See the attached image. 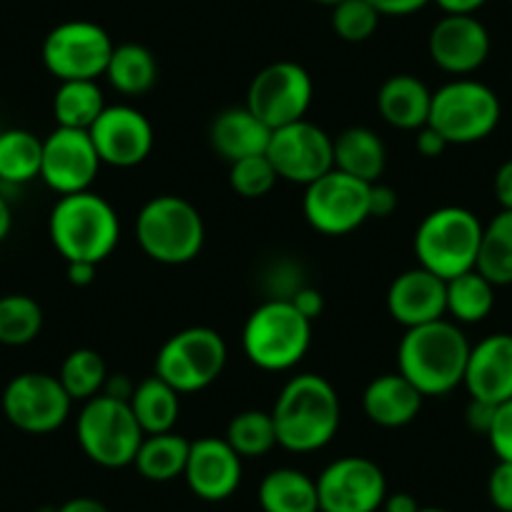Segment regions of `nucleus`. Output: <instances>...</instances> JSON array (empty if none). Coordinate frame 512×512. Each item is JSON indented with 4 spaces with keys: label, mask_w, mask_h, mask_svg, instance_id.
<instances>
[{
    "label": "nucleus",
    "mask_w": 512,
    "mask_h": 512,
    "mask_svg": "<svg viewBox=\"0 0 512 512\" xmlns=\"http://www.w3.org/2000/svg\"><path fill=\"white\" fill-rule=\"evenodd\" d=\"M277 445L307 455L327 447L342 422V405L334 384L322 374L304 372L289 379L272 410Z\"/></svg>",
    "instance_id": "1"
},
{
    "label": "nucleus",
    "mask_w": 512,
    "mask_h": 512,
    "mask_svg": "<svg viewBox=\"0 0 512 512\" xmlns=\"http://www.w3.org/2000/svg\"><path fill=\"white\" fill-rule=\"evenodd\" d=\"M470 342L455 322L437 319L407 329L397 347V372L410 379L422 397H442L465 379Z\"/></svg>",
    "instance_id": "2"
},
{
    "label": "nucleus",
    "mask_w": 512,
    "mask_h": 512,
    "mask_svg": "<svg viewBox=\"0 0 512 512\" xmlns=\"http://www.w3.org/2000/svg\"><path fill=\"white\" fill-rule=\"evenodd\" d=\"M48 234L66 262L101 264L118 246L121 221L103 196L81 191L56 201L48 219Z\"/></svg>",
    "instance_id": "3"
},
{
    "label": "nucleus",
    "mask_w": 512,
    "mask_h": 512,
    "mask_svg": "<svg viewBox=\"0 0 512 512\" xmlns=\"http://www.w3.org/2000/svg\"><path fill=\"white\" fill-rule=\"evenodd\" d=\"M312 344V322L289 299H267L249 314L241 332L246 359L264 372L297 367Z\"/></svg>",
    "instance_id": "4"
},
{
    "label": "nucleus",
    "mask_w": 512,
    "mask_h": 512,
    "mask_svg": "<svg viewBox=\"0 0 512 512\" xmlns=\"http://www.w3.org/2000/svg\"><path fill=\"white\" fill-rule=\"evenodd\" d=\"M136 239L149 259L181 267L201 254L206 226L199 209L189 199L161 194L141 206L136 216Z\"/></svg>",
    "instance_id": "5"
},
{
    "label": "nucleus",
    "mask_w": 512,
    "mask_h": 512,
    "mask_svg": "<svg viewBox=\"0 0 512 512\" xmlns=\"http://www.w3.org/2000/svg\"><path fill=\"white\" fill-rule=\"evenodd\" d=\"M482 229V221L462 206H440L430 211L415 231L417 262L445 282L470 272L477 262Z\"/></svg>",
    "instance_id": "6"
},
{
    "label": "nucleus",
    "mask_w": 512,
    "mask_h": 512,
    "mask_svg": "<svg viewBox=\"0 0 512 512\" xmlns=\"http://www.w3.org/2000/svg\"><path fill=\"white\" fill-rule=\"evenodd\" d=\"M76 437L88 460L108 470H118L134 465L136 452L146 435L128 402L101 392L83 402L76 420Z\"/></svg>",
    "instance_id": "7"
},
{
    "label": "nucleus",
    "mask_w": 512,
    "mask_h": 512,
    "mask_svg": "<svg viewBox=\"0 0 512 512\" xmlns=\"http://www.w3.org/2000/svg\"><path fill=\"white\" fill-rule=\"evenodd\" d=\"M500 123V98L475 78H455L432 93L430 121L450 146L477 144Z\"/></svg>",
    "instance_id": "8"
},
{
    "label": "nucleus",
    "mask_w": 512,
    "mask_h": 512,
    "mask_svg": "<svg viewBox=\"0 0 512 512\" xmlns=\"http://www.w3.org/2000/svg\"><path fill=\"white\" fill-rule=\"evenodd\" d=\"M229 359L224 337L211 327H189L171 334L156 354V377L179 395L201 392L221 377Z\"/></svg>",
    "instance_id": "9"
},
{
    "label": "nucleus",
    "mask_w": 512,
    "mask_h": 512,
    "mask_svg": "<svg viewBox=\"0 0 512 512\" xmlns=\"http://www.w3.org/2000/svg\"><path fill=\"white\" fill-rule=\"evenodd\" d=\"M116 43L93 21H66L43 41V66L58 81H98L106 73Z\"/></svg>",
    "instance_id": "10"
},
{
    "label": "nucleus",
    "mask_w": 512,
    "mask_h": 512,
    "mask_svg": "<svg viewBox=\"0 0 512 512\" xmlns=\"http://www.w3.org/2000/svg\"><path fill=\"white\" fill-rule=\"evenodd\" d=\"M369 189L372 184L354 179L344 171H327L304 186V219L319 234H352L369 219Z\"/></svg>",
    "instance_id": "11"
},
{
    "label": "nucleus",
    "mask_w": 512,
    "mask_h": 512,
    "mask_svg": "<svg viewBox=\"0 0 512 512\" xmlns=\"http://www.w3.org/2000/svg\"><path fill=\"white\" fill-rule=\"evenodd\" d=\"M312 98L314 83L307 68L294 61H277L251 78L244 106L274 131L307 118Z\"/></svg>",
    "instance_id": "12"
},
{
    "label": "nucleus",
    "mask_w": 512,
    "mask_h": 512,
    "mask_svg": "<svg viewBox=\"0 0 512 512\" xmlns=\"http://www.w3.org/2000/svg\"><path fill=\"white\" fill-rule=\"evenodd\" d=\"M3 415L28 435H48L66 425L73 400L61 379L48 372H23L3 390Z\"/></svg>",
    "instance_id": "13"
},
{
    "label": "nucleus",
    "mask_w": 512,
    "mask_h": 512,
    "mask_svg": "<svg viewBox=\"0 0 512 512\" xmlns=\"http://www.w3.org/2000/svg\"><path fill=\"white\" fill-rule=\"evenodd\" d=\"M267 156L279 179L309 186L334 169V139L324 128L302 118L289 126L274 128Z\"/></svg>",
    "instance_id": "14"
},
{
    "label": "nucleus",
    "mask_w": 512,
    "mask_h": 512,
    "mask_svg": "<svg viewBox=\"0 0 512 512\" xmlns=\"http://www.w3.org/2000/svg\"><path fill=\"white\" fill-rule=\"evenodd\" d=\"M317 495L319 512H377L387 497V477L367 457H339L317 477Z\"/></svg>",
    "instance_id": "15"
},
{
    "label": "nucleus",
    "mask_w": 512,
    "mask_h": 512,
    "mask_svg": "<svg viewBox=\"0 0 512 512\" xmlns=\"http://www.w3.org/2000/svg\"><path fill=\"white\" fill-rule=\"evenodd\" d=\"M101 166V156L88 131L58 126L43 139L41 179L56 194L68 196L91 191Z\"/></svg>",
    "instance_id": "16"
},
{
    "label": "nucleus",
    "mask_w": 512,
    "mask_h": 512,
    "mask_svg": "<svg viewBox=\"0 0 512 512\" xmlns=\"http://www.w3.org/2000/svg\"><path fill=\"white\" fill-rule=\"evenodd\" d=\"M93 146H96L101 164L116 169H131L149 159L154 149V126L149 118L134 106L118 103L106 106L91 128Z\"/></svg>",
    "instance_id": "17"
},
{
    "label": "nucleus",
    "mask_w": 512,
    "mask_h": 512,
    "mask_svg": "<svg viewBox=\"0 0 512 512\" xmlns=\"http://www.w3.org/2000/svg\"><path fill=\"white\" fill-rule=\"evenodd\" d=\"M490 48V33L475 16H442L427 38L432 63L457 78H467L485 66Z\"/></svg>",
    "instance_id": "18"
},
{
    "label": "nucleus",
    "mask_w": 512,
    "mask_h": 512,
    "mask_svg": "<svg viewBox=\"0 0 512 512\" xmlns=\"http://www.w3.org/2000/svg\"><path fill=\"white\" fill-rule=\"evenodd\" d=\"M184 480L201 500H226L241 485V457L224 437H201L189 447Z\"/></svg>",
    "instance_id": "19"
},
{
    "label": "nucleus",
    "mask_w": 512,
    "mask_h": 512,
    "mask_svg": "<svg viewBox=\"0 0 512 512\" xmlns=\"http://www.w3.org/2000/svg\"><path fill=\"white\" fill-rule=\"evenodd\" d=\"M387 312L405 329L445 319L447 282L425 267L407 269L387 289Z\"/></svg>",
    "instance_id": "20"
},
{
    "label": "nucleus",
    "mask_w": 512,
    "mask_h": 512,
    "mask_svg": "<svg viewBox=\"0 0 512 512\" xmlns=\"http://www.w3.org/2000/svg\"><path fill=\"white\" fill-rule=\"evenodd\" d=\"M462 384L472 400L490 405L512 400V334H490L470 347Z\"/></svg>",
    "instance_id": "21"
},
{
    "label": "nucleus",
    "mask_w": 512,
    "mask_h": 512,
    "mask_svg": "<svg viewBox=\"0 0 512 512\" xmlns=\"http://www.w3.org/2000/svg\"><path fill=\"white\" fill-rule=\"evenodd\" d=\"M422 392L400 372L379 374L367 384L362 395V410L372 425L397 430L417 420L422 410Z\"/></svg>",
    "instance_id": "22"
},
{
    "label": "nucleus",
    "mask_w": 512,
    "mask_h": 512,
    "mask_svg": "<svg viewBox=\"0 0 512 512\" xmlns=\"http://www.w3.org/2000/svg\"><path fill=\"white\" fill-rule=\"evenodd\" d=\"M209 139L216 154L234 164L246 156L267 154L272 128L262 118H256L246 106H234L214 118Z\"/></svg>",
    "instance_id": "23"
},
{
    "label": "nucleus",
    "mask_w": 512,
    "mask_h": 512,
    "mask_svg": "<svg viewBox=\"0 0 512 512\" xmlns=\"http://www.w3.org/2000/svg\"><path fill=\"white\" fill-rule=\"evenodd\" d=\"M379 116L400 131H420L430 121L432 91L410 73H397L377 93Z\"/></svg>",
    "instance_id": "24"
},
{
    "label": "nucleus",
    "mask_w": 512,
    "mask_h": 512,
    "mask_svg": "<svg viewBox=\"0 0 512 512\" xmlns=\"http://www.w3.org/2000/svg\"><path fill=\"white\" fill-rule=\"evenodd\" d=\"M387 166L382 139L367 126L344 128L334 139V169L367 184H377Z\"/></svg>",
    "instance_id": "25"
},
{
    "label": "nucleus",
    "mask_w": 512,
    "mask_h": 512,
    "mask_svg": "<svg viewBox=\"0 0 512 512\" xmlns=\"http://www.w3.org/2000/svg\"><path fill=\"white\" fill-rule=\"evenodd\" d=\"M128 407L144 435H161V432H174L181 412V395L169 382L154 374L136 384Z\"/></svg>",
    "instance_id": "26"
},
{
    "label": "nucleus",
    "mask_w": 512,
    "mask_h": 512,
    "mask_svg": "<svg viewBox=\"0 0 512 512\" xmlns=\"http://www.w3.org/2000/svg\"><path fill=\"white\" fill-rule=\"evenodd\" d=\"M264 512H319L317 480L294 467L272 470L259 485Z\"/></svg>",
    "instance_id": "27"
},
{
    "label": "nucleus",
    "mask_w": 512,
    "mask_h": 512,
    "mask_svg": "<svg viewBox=\"0 0 512 512\" xmlns=\"http://www.w3.org/2000/svg\"><path fill=\"white\" fill-rule=\"evenodd\" d=\"M103 76L123 96H141L156 86L159 63H156L154 53L141 43H121L113 48Z\"/></svg>",
    "instance_id": "28"
},
{
    "label": "nucleus",
    "mask_w": 512,
    "mask_h": 512,
    "mask_svg": "<svg viewBox=\"0 0 512 512\" xmlns=\"http://www.w3.org/2000/svg\"><path fill=\"white\" fill-rule=\"evenodd\" d=\"M191 442L176 432L146 435L136 452V470L151 482H169L184 477L186 460H189Z\"/></svg>",
    "instance_id": "29"
},
{
    "label": "nucleus",
    "mask_w": 512,
    "mask_h": 512,
    "mask_svg": "<svg viewBox=\"0 0 512 512\" xmlns=\"http://www.w3.org/2000/svg\"><path fill=\"white\" fill-rule=\"evenodd\" d=\"M475 269L492 284H512V211L500 209L490 224L482 229V244L477 251Z\"/></svg>",
    "instance_id": "30"
},
{
    "label": "nucleus",
    "mask_w": 512,
    "mask_h": 512,
    "mask_svg": "<svg viewBox=\"0 0 512 512\" xmlns=\"http://www.w3.org/2000/svg\"><path fill=\"white\" fill-rule=\"evenodd\" d=\"M43 139L26 128L0 131V181L3 184H28L41 179Z\"/></svg>",
    "instance_id": "31"
},
{
    "label": "nucleus",
    "mask_w": 512,
    "mask_h": 512,
    "mask_svg": "<svg viewBox=\"0 0 512 512\" xmlns=\"http://www.w3.org/2000/svg\"><path fill=\"white\" fill-rule=\"evenodd\" d=\"M103 108L106 101L96 81H63L53 96V116L61 128L88 131Z\"/></svg>",
    "instance_id": "32"
},
{
    "label": "nucleus",
    "mask_w": 512,
    "mask_h": 512,
    "mask_svg": "<svg viewBox=\"0 0 512 512\" xmlns=\"http://www.w3.org/2000/svg\"><path fill=\"white\" fill-rule=\"evenodd\" d=\"M495 307V287L477 269L447 279V314L460 324H477Z\"/></svg>",
    "instance_id": "33"
},
{
    "label": "nucleus",
    "mask_w": 512,
    "mask_h": 512,
    "mask_svg": "<svg viewBox=\"0 0 512 512\" xmlns=\"http://www.w3.org/2000/svg\"><path fill=\"white\" fill-rule=\"evenodd\" d=\"M63 390L68 392L73 402H88L91 397L101 395L103 384L108 379V367L96 349H73L61 364L58 372Z\"/></svg>",
    "instance_id": "34"
},
{
    "label": "nucleus",
    "mask_w": 512,
    "mask_h": 512,
    "mask_svg": "<svg viewBox=\"0 0 512 512\" xmlns=\"http://www.w3.org/2000/svg\"><path fill=\"white\" fill-rule=\"evenodd\" d=\"M226 442L236 450V455L244 457H262L272 452L277 445V427H274L272 412L262 410H244L234 415L226 425Z\"/></svg>",
    "instance_id": "35"
},
{
    "label": "nucleus",
    "mask_w": 512,
    "mask_h": 512,
    "mask_svg": "<svg viewBox=\"0 0 512 512\" xmlns=\"http://www.w3.org/2000/svg\"><path fill=\"white\" fill-rule=\"evenodd\" d=\"M43 329V309L28 294L0 297V344L23 347L31 344Z\"/></svg>",
    "instance_id": "36"
},
{
    "label": "nucleus",
    "mask_w": 512,
    "mask_h": 512,
    "mask_svg": "<svg viewBox=\"0 0 512 512\" xmlns=\"http://www.w3.org/2000/svg\"><path fill=\"white\" fill-rule=\"evenodd\" d=\"M279 176L267 154L246 156L231 164L229 184L241 199H264L277 186Z\"/></svg>",
    "instance_id": "37"
},
{
    "label": "nucleus",
    "mask_w": 512,
    "mask_h": 512,
    "mask_svg": "<svg viewBox=\"0 0 512 512\" xmlns=\"http://www.w3.org/2000/svg\"><path fill=\"white\" fill-rule=\"evenodd\" d=\"M382 16L369 0H342L332 8V28L342 41L364 43L377 33Z\"/></svg>",
    "instance_id": "38"
},
{
    "label": "nucleus",
    "mask_w": 512,
    "mask_h": 512,
    "mask_svg": "<svg viewBox=\"0 0 512 512\" xmlns=\"http://www.w3.org/2000/svg\"><path fill=\"white\" fill-rule=\"evenodd\" d=\"M487 440H490V447L497 455V460L512 462V400L495 407L490 430H487Z\"/></svg>",
    "instance_id": "39"
},
{
    "label": "nucleus",
    "mask_w": 512,
    "mask_h": 512,
    "mask_svg": "<svg viewBox=\"0 0 512 512\" xmlns=\"http://www.w3.org/2000/svg\"><path fill=\"white\" fill-rule=\"evenodd\" d=\"M487 497L500 512H512V462H497L487 480Z\"/></svg>",
    "instance_id": "40"
},
{
    "label": "nucleus",
    "mask_w": 512,
    "mask_h": 512,
    "mask_svg": "<svg viewBox=\"0 0 512 512\" xmlns=\"http://www.w3.org/2000/svg\"><path fill=\"white\" fill-rule=\"evenodd\" d=\"M397 204V191L387 184H372L369 189V219H387V216L395 214Z\"/></svg>",
    "instance_id": "41"
},
{
    "label": "nucleus",
    "mask_w": 512,
    "mask_h": 512,
    "mask_svg": "<svg viewBox=\"0 0 512 512\" xmlns=\"http://www.w3.org/2000/svg\"><path fill=\"white\" fill-rule=\"evenodd\" d=\"M289 302H292L294 307H297L299 312L309 319V322L319 319L324 312V297H322V292L314 287H299L297 292L292 294V299H289Z\"/></svg>",
    "instance_id": "42"
},
{
    "label": "nucleus",
    "mask_w": 512,
    "mask_h": 512,
    "mask_svg": "<svg viewBox=\"0 0 512 512\" xmlns=\"http://www.w3.org/2000/svg\"><path fill=\"white\" fill-rule=\"evenodd\" d=\"M374 8H377L379 16H412V13L422 11L425 6H430L432 0H369Z\"/></svg>",
    "instance_id": "43"
},
{
    "label": "nucleus",
    "mask_w": 512,
    "mask_h": 512,
    "mask_svg": "<svg viewBox=\"0 0 512 512\" xmlns=\"http://www.w3.org/2000/svg\"><path fill=\"white\" fill-rule=\"evenodd\" d=\"M415 134H417L415 146L425 159H437V156L445 154V149L450 146L432 126H422L420 131H415Z\"/></svg>",
    "instance_id": "44"
},
{
    "label": "nucleus",
    "mask_w": 512,
    "mask_h": 512,
    "mask_svg": "<svg viewBox=\"0 0 512 512\" xmlns=\"http://www.w3.org/2000/svg\"><path fill=\"white\" fill-rule=\"evenodd\" d=\"M495 407L497 405H490V402L472 400L470 407H467V425H470L472 430L487 435V430H490L492 415H495Z\"/></svg>",
    "instance_id": "45"
},
{
    "label": "nucleus",
    "mask_w": 512,
    "mask_h": 512,
    "mask_svg": "<svg viewBox=\"0 0 512 512\" xmlns=\"http://www.w3.org/2000/svg\"><path fill=\"white\" fill-rule=\"evenodd\" d=\"M495 196L502 209L512 211V159L497 169L495 174Z\"/></svg>",
    "instance_id": "46"
},
{
    "label": "nucleus",
    "mask_w": 512,
    "mask_h": 512,
    "mask_svg": "<svg viewBox=\"0 0 512 512\" xmlns=\"http://www.w3.org/2000/svg\"><path fill=\"white\" fill-rule=\"evenodd\" d=\"M445 16H475L487 0H432Z\"/></svg>",
    "instance_id": "47"
},
{
    "label": "nucleus",
    "mask_w": 512,
    "mask_h": 512,
    "mask_svg": "<svg viewBox=\"0 0 512 512\" xmlns=\"http://www.w3.org/2000/svg\"><path fill=\"white\" fill-rule=\"evenodd\" d=\"M136 384L126 377V374H108L106 384H103V395L116 397V400L128 402L131 395H134Z\"/></svg>",
    "instance_id": "48"
},
{
    "label": "nucleus",
    "mask_w": 512,
    "mask_h": 512,
    "mask_svg": "<svg viewBox=\"0 0 512 512\" xmlns=\"http://www.w3.org/2000/svg\"><path fill=\"white\" fill-rule=\"evenodd\" d=\"M384 512H420V502L410 495V492H395L387 495L382 502Z\"/></svg>",
    "instance_id": "49"
},
{
    "label": "nucleus",
    "mask_w": 512,
    "mask_h": 512,
    "mask_svg": "<svg viewBox=\"0 0 512 512\" xmlns=\"http://www.w3.org/2000/svg\"><path fill=\"white\" fill-rule=\"evenodd\" d=\"M96 267L98 264L91 262H68V282L76 287H88L96 279Z\"/></svg>",
    "instance_id": "50"
},
{
    "label": "nucleus",
    "mask_w": 512,
    "mask_h": 512,
    "mask_svg": "<svg viewBox=\"0 0 512 512\" xmlns=\"http://www.w3.org/2000/svg\"><path fill=\"white\" fill-rule=\"evenodd\" d=\"M56 512H108V507L93 497H73V500L63 502Z\"/></svg>",
    "instance_id": "51"
},
{
    "label": "nucleus",
    "mask_w": 512,
    "mask_h": 512,
    "mask_svg": "<svg viewBox=\"0 0 512 512\" xmlns=\"http://www.w3.org/2000/svg\"><path fill=\"white\" fill-rule=\"evenodd\" d=\"M11 226H13L11 204H8V201L0 196V241L8 239V234H11Z\"/></svg>",
    "instance_id": "52"
},
{
    "label": "nucleus",
    "mask_w": 512,
    "mask_h": 512,
    "mask_svg": "<svg viewBox=\"0 0 512 512\" xmlns=\"http://www.w3.org/2000/svg\"><path fill=\"white\" fill-rule=\"evenodd\" d=\"M314 3H319V6H329V8H334V6H339V3H342V0H314Z\"/></svg>",
    "instance_id": "53"
},
{
    "label": "nucleus",
    "mask_w": 512,
    "mask_h": 512,
    "mask_svg": "<svg viewBox=\"0 0 512 512\" xmlns=\"http://www.w3.org/2000/svg\"><path fill=\"white\" fill-rule=\"evenodd\" d=\"M420 512H447L442 507H420Z\"/></svg>",
    "instance_id": "54"
},
{
    "label": "nucleus",
    "mask_w": 512,
    "mask_h": 512,
    "mask_svg": "<svg viewBox=\"0 0 512 512\" xmlns=\"http://www.w3.org/2000/svg\"><path fill=\"white\" fill-rule=\"evenodd\" d=\"M510 3H512V0H510Z\"/></svg>",
    "instance_id": "55"
}]
</instances>
